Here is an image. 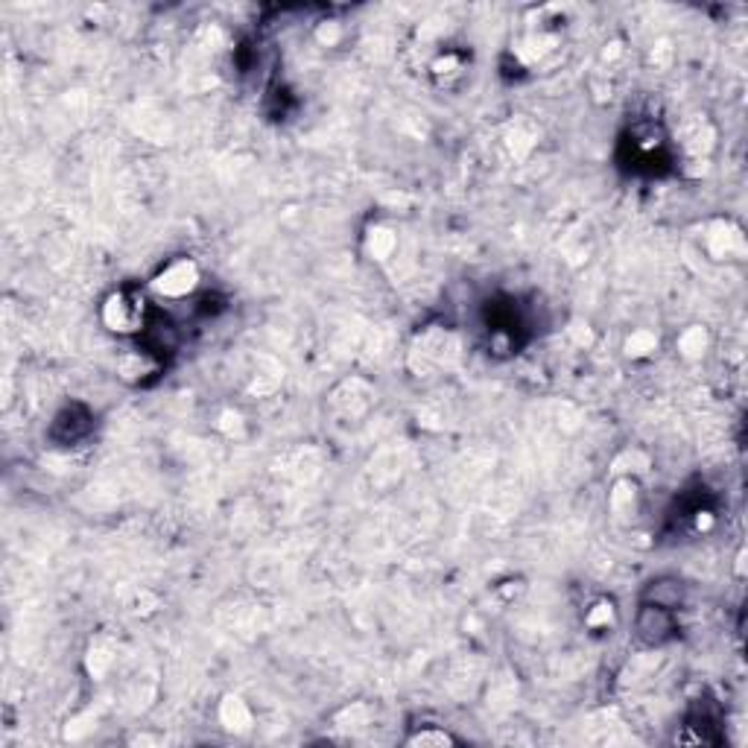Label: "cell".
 Listing matches in <instances>:
<instances>
[{
  "mask_svg": "<svg viewBox=\"0 0 748 748\" xmlns=\"http://www.w3.org/2000/svg\"><path fill=\"white\" fill-rule=\"evenodd\" d=\"M465 71H468V56L462 50H453V47L436 53L433 62H430V76L445 88L456 86V82L465 76Z\"/></svg>",
  "mask_w": 748,
  "mask_h": 748,
  "instance_id": "8992f818",
  "label": "cell"
},
{
  "mask_svg": "<svg viewBox=\"0 0 748 748\" xmlns=\"http://www.w3.org/2000/svg\"><path fill=\"white\" fill-rule=\"evenodd\" d=\"M617 622V608L612 600H597L585 612V626L591 632H612Z\"/></svg>",
  "mask_w": 748,
  "mask_h": 748,
  "instance_id": "4fadbf2b",
  "label": "cell"
},
{
  "mask_svg": "<svg viewBox=\"0 0 748 748\" xmlns=\"http://www.w3.org/2000/svg\"><path fill=\"white\" fill-rule=\"evenodd\" d=\"M330 404H334V409L342 415V419H363V415L371 409L374 404V392L369 389V383L363 380H345L339 383L334 395H330Z\"/></svg>",
  "mask_w": 748,
  "mask_h": 748,
  "instance_id": "5b68a950",
  "label": "cell"
},
{
  "mask_svg": "<svg viewBox=\"0 0 748 748\" xmlns=\"http://www.w3.org/2000/svg\"><path fill=\"white\" fill-rule=\"evenodd\" d=\"M219 723L226 725V731H234V733H246L252 731V708L240 699V696H226L219 702Z\"/></svg>",
  "mask_w": 748,
  "mask_h": 748,
  "instance_id": "9c48e42d",
  "label": "cell"
},
{
  "mask_svg": "<svg viewBox=\"0 0 748 748\" xmlns=\"http://www.w3.org/2000/svg\"><path fill=\"white\" fill-rule=\"evenodd\" d=\"M708 252L713 260H728L733 252H743V234L728 223H716L708 231Z\"/></svg>",
  "mask_w": 748,
  "mask_h": 748,
  "instance_id": "ba28073f",
  "label": "cell"
},
{
  "mask_svg": "<svg viewBox=\"0 0 748 748\" xmlns=\"http://www.w3.org/2000/svg\"><path fill=\"white\" fill-rule=\"evenodd\" d=\"M103 322L117 337H135L149 328V304L135 289H117L103 301Z\"/></svg>",
  "mask_w": 748,
  "mask_h": 748,
  "instance_id": "6da1fadb",
  "label": "cell"
},
{
  "mask_svg": "<svg viewBox=\"0 0 748 748\" xmlns=\"http://www.w3.org/2000/svg\"><path fill=\"white\" fill-rule=\"evenodd\" d=\"M622 349H626L629 357L641 359V357H649V354L658 349V337L652 334V330H646V328L632 330V337L626 339V345H622Z\"/></svg>",
  "mask_w": 748,
  "mask_h": 748,
  "instance_id": "9a60e30c",
  "label": "cell"
},
{
  "mask_svg": "<svg viewBox=\"0 0 748 748\" xmlns=\"http://www.w3.org/2000/svg\"><path fill=\"white\" fill-rule=\"evenodd\" d=\"M199 267L190 258H176L167 267L156 272L152 278V293L161 298H185L199 287Z\"/></svg>",
  "mask_w": 748,
  "mask_h": 748,
  "instance_id": "3957f363",
  "label": "cell"
},
{
  "mask_svg": "<svg viewBox=\"0 0 748 748\" xmlns=\"http://www.w3.org/2000/svg\"><path fill=\"white\" fill-rule=\"evenodd\" d=\"M412 369L419 374H433L439 369H450L460 359V342L448 330H427L419 339V345L409 354Z\"/></svg>",
  "mask_w": 748,
  "mask_h": 748,
  "instance_id": "7a4b0ae2",
  "label": "cell"
},
{
  "mask_svg": "<svg viewBox=\"0 0 748 748\" xmlns=\"http://www.w3.org/2000/svg\"><path fill=\"white\" fill-rule=\"evenodd\" d=\"M460 740L448 733L445 728H436V725H427L421 731H415L407 737V745H415V748H445V745H456Z\"/></svg>",
  "mask_w": 748,
  "mask_h": 748,
  "instance_id": "5bb4252c",
  "label": "cell"
},
{
  "mask_svg": "<svg viewBox=\"0 0 748 748\" xmlns=\"http://www.w3.org/2000/svg\"><path fill=\"white\" fill-rule=\"evenodd\" d=\"M608 506H612V515L617 521H632L641 509V491H637V482L632 477H622L614 482V491L608 497Z\"/></svg>",
  "mask_w": 748,
  "mask_h": 748,
  "instance_id": "52a82bcc",
  "label": "cell"
},
{
  "mask_svg": "<svg viewBox=\"0 0 748 748\" xmlns=\"http://www.w3.org/2000/svg\"><path fill=\"white\" fill-rule=\"evenodd\" d=\"M637 637L646 643V646H661L667 643L672 632H675V620H672V612L663 605H655V602H643L641 614H637Z\"/></svg>",
  "mask_w": 748,
  "mask_h": 748,
  "instance_id": "277c9868",
  "label": "cell"
},
{
  "mask_svg": "<svg viewBox=\"0 0 748 748\" xmlns=\"http://www.w3.org/2000/svg\"><path fill=\"white\" fill-rule=\"evenodd\" d=\"M395 246H398L395 231L386 228V226H374L366 234V252H369L371 260H386V258L395 252Z\"/></svg>",
  "mask_w": 748,
  "mask_h": 748,
  "instance_id": "30bf717a",
  "label": "cell"
},
{
  "mask_svg": "<svg viewBox=\"0 0 748 748\" xmlns=\"http://www.w3.org/2000/svg\"><path fill=\"white\" fill-rule=\"evenodd\" d=\"M646 602H655V605H663V608H670V612H675V608L682 605V581H675V579L652 581Z\"/></svg>",
  "mask_w": 748,
  "mask_h": 748,
  "instance_id": "8fae6325",
  "label": "cell"
},
{
  "mask_svg": "<svg viewBox=\"0 0 748 748\" xmlns=\"http://www.w3.org/2000/svg\"><path fill=\"white\" fill-rule=\"evenodd\" d=\"M675 349L682 351V357L687 359H699L704 351H708V330L702 325H692V328H684L682 337H678Z\"/></svg>",
  "mask_w": 748,
  "mask_h": 748,
  "instance_id": "7c38bea8",
  "label": "cell"
}]
</instances>
